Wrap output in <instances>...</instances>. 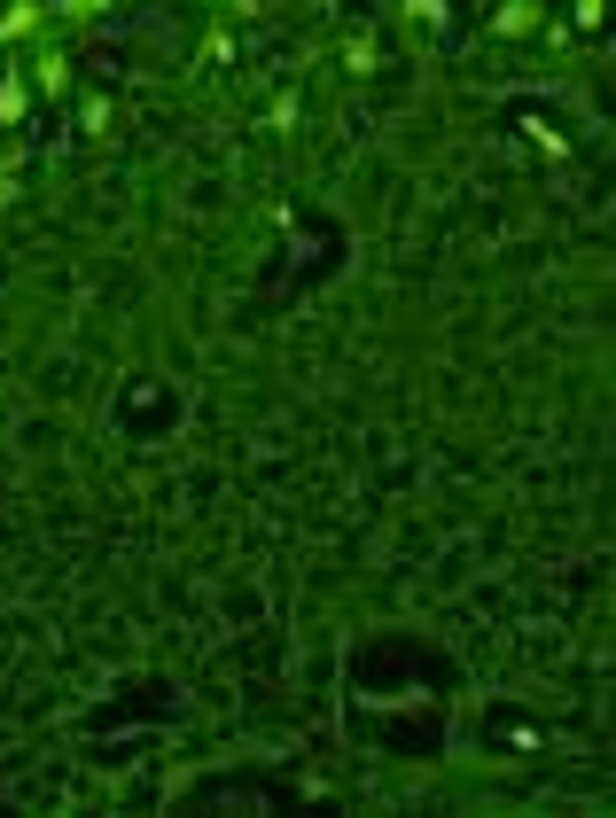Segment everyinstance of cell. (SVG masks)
Wrapping results in <instances>:
<instances>
[{"mask_svg": "<svg viewBox=\"0 0 616 818\" xmlns=\"http://www.w3.org/2000/svg\"><path fill=\"white\" fill-rule=\"evenodd\" d=\"M63 9H79V17H87V9H102V0H63Z\"/></svg>", "mask_w": 616, "mask_h": 818, "instance_id": "1", "label": "cell"}]
</instances>
